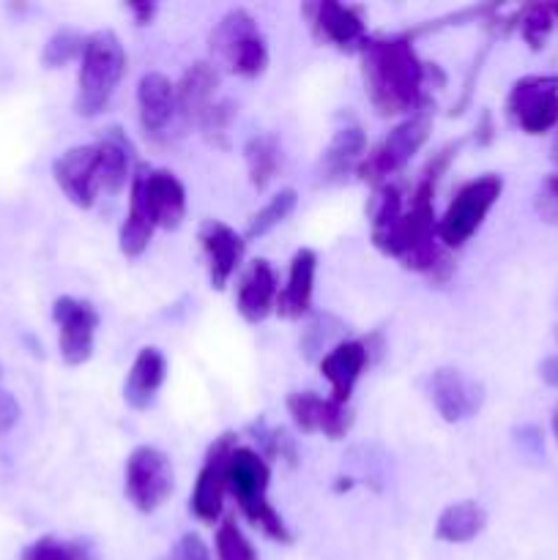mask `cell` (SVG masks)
Instances as JSON below:
<instances>
[{
	"mask_svg": "<svg viewBox=\"0 0 558 560\" xmlns=\"http://www.w3.org/2000/svg\"><path fill=\"white\" fill-rule=\"evenodd\" d=\"M460 145H449L441 156L425 170L421 180L416 184L410 202L405 206L397 186H377L372 197L370 217H372V244L383 255L394 257L410 271L427 273L430 279H446L449 262L443 252L441 238H438V219L432 197H435V184L446 170L452 153L457 156Z\"/></svg>",
	"mask_w": 558,
	"mask_h": 560,
	"instance_id": "6da1fadb",
	"label": "cell"
},
{
	"mask_svg": "<svg viewBox=\"0 0 558 560\" xmlns=\"http://www.w3.org/2000/svg\"><path fill=\"white\" fill-rule=\"evenodd\" d=\"M361 71L372 107L381 115L419 109L425 96L427 66L416 55L410 36L367 38L361 47Z\"/></svg>",
	"mask_w": 558,
	"mask_h": 560,
	"instance_id": "7a4b0ae2",
	"label": "cell"
},
{
	"mask_svg": "<svg viewBox=\"0 0 558 560\" xmlns=\"http://www.w3.org/2000/svg\"><path fill=\"white\" fill-rule=\"evenodd\" d=\"M268 481H271V470H268L266 459L252 448L235 446L228 459V492L255 528H260L268 539L279 541V545H290L293 536L268 501Z\"/></svg>",
	"mask_w": 558,
	"mask_h": 560,
	"instance_id": "3957f363",
	"label": "cell"
},
{
	"mask_svg": "<svg viewBox=\"0 0 558 560\" xmlns=\"http://www.w3.org/2000/svg\"><path fill=\"white\" fill-rule=\"evenodd\" d=\"M126 71V49L115 31H96L85 38L77 77V113L82 118H96L107 109L109 98L118 91Z\"/></svg>",
	"mask_w": 558,
	"mask_h": 560,
	"instance_id": "277c9868",
	"label": "cell"
},
{
	"mask_svg": "<svg viewBox=\"0 0 558 560\" xmlns=\"http://www.w3.org/2000/svg\"><path fill=\"white\" fill-rule=\"evenodd\" d=\"M211 49L219 63L241 77H260L268 66L266 36L246 9H230L211 33Z\"/></svg>",
	"mask_w": 558,
	"mask_h": 560,
	"instance_id": "5b68a950",
	"label": "cell"
},
{
	"mask_svg": "<svg viewBox=\"0 0 558 560\" xmlns=\"http://www.w3.org/2000/svg\"><path fill=\"white\" fill-rule=\"evenodd\" d=\"M503 178L496 173L479 175V178L468 180L460 186L454 200L449 202L446 213L438 219V238L449 249H460L468 244L476 235V230L485 224L487 213L492 211L498 200H501Z\"/></svg>",
	"mask_w": 558,
	"mask_h": 560,
	"instance_id": "8992f818",
	"label": "cell"
},
{
	"mask_svg": "<svg viewBox=\"0 0 558 560\" xmlns=\"http://www.w3.org/2000/svg\"><path fill=\"white\" fill-rule=\"evenodd\" d=\"M432 129V115L427 109H416L410 113L403 124L394 126L375 148L364 156V162L359 164V173L364 180L372 184H386L388 175L399 173L416 153L421 151V145L427 142Z\"/></svg>",
	"mask_w": 558,
	"mask_h": 560,
	"instance_id": "52a82bcc",
	"label": "cell"
},
{
	"mask_svg": "<svg viewBox=\"0 0 558 560\" xmlns=\"http://www.w3.org/2000/svg\"><path fill=\"white\" fill-rule=\"evenodd\" d=\"M175 474L167 454L156 446H137L126 459V498L142 514H153L173 495Z\"/></svg>",
	"mask_w": 558,
	"mask_h": 560,
	"instance_id": "ba28073f",
	"label": "cell"
},
{
	"mask_svg": "<svg viewBox=\"0 0 558 560\" xmlns=\"http://www.w3.org/2000/svg\"><path fill=\"white\" fill-rule=\"evenodd\" d=\"M509 118L525 135H545L558 126V74H528L507 96Z\"/></svg>",
	"mask_w": 558,
	"mask_h": 560,
	"instance_id": "9c48e42d",
	"label": "cell"
},
{
	"mask_svg": "<svg viewBox=\"0 0 558 560\" xmlns=\"http://www.w3.org/2000/svg\"><path fill=\"white\" fill-rule=\"evenodd\" d=\"M131 197L140 202L153 228L178 230L184 224L186 189L170 170H137L131 178Z\"/></svg>",
	"mask_w": 558,
	"mask_h": 560,
	"instance_id": "30bf717a",
	"label": "cell"
},
{
	"mask_svg": "<svg viewBox=\"0 0 558 560\" xmlns=\"http://www.w3.org/2000/svg\"><path fill=\"white\" fill-rule=\"evenodd\" d=\"M55 184L77 208H91L104 191L102 148L98 142L74 145L60 153L53 164Z\"/></svg>",
	"mask_w": 558,
	"mask_h": 560,
	"instance_id": "8fae6325",
	"label": "cell"
},
{
	"mask_svg": "<svg viewBox=\"0 0 558 560\" xmlns=\"http://www.w3.org/2000/svg\"><path fill=\"white\" fill-rule=\"evenodd\" d=\"M53 317L58 323L60 359L69 366L85 364L96 348L98 312L91 301L60 295L53 306Z\"/></svg>",
	"mask_w": 558,
	"mask_h": 560,
	"instance_id": "7c38bea8",
	"label": "cell"
},
{
	"mask_svg": "<svg viewBox=\"0 0 558 560\" xmlns=\"http://www.w3.org/2000/svg\"><path fill=\"white\" fill-rule=\"evenodd\" d=\"M425 392L438 416L449 424L474 419L485 405V386L460 370H435L425 381Z\"/></svg>",
	"mask_w": 558,
	"mask_h": 560,
	"instance_id": "4fadbf2b",
	"label": "cell"
},
{
	"mask_svg": "<svg viewBox=\"0 0 558 560\" xmlns=\"http://www.w3.org/2000/svg\"><path fill=\"white\" fill-rule=\"evenodd\" d=\"M235 448V435H222L208 448L206 463L197 474L195 492H191V512L202 523H217L222 514L224 492H228V459Z\"/></svg>",
	"mask_w": 558,
	"mask_h": 560,
	"instance_id": "5bb4252c",
	"label": "cell"
},
{
	"mask_svg": "<svg viewBox=\"0 0 558 560\" xmlns=\"http://www.w3.org/2000/svg\"><path fill=\"white\" fill-rule=\"evenodd\" d=\"M288 413L293 416L295 427L306 435H323L328 441H339L348 435L353 424V413L348 405H339L337 399H323L312 392H295L288 397Z\"/></svg>",
	"mask_w": 558,
	"mask_h": 560,
	"instance_id": "9a60e30c",
	"label": "cell"
},
{
	"mask_svg": "<svg viewBox=\"0 0 558 560\" xmlns=\"http://www.w3.org/2000/svg\"><path fill=\"white\" fill-rule=\"evenodd\" d=\"M197 238H200L202 252H206L208 279H211L213 288L222 290L235 273V268L241 266V260H244V235H239L230 224L219 222V219H208V222L200 224Z\"/></svg>",
	"mask_w": 558,
	"mask_h": 560,
	"instance_id": "2e32d148",
	"label": "cell"
},
{
	"mask_svg": "<svg viewBox=\"0 0 558 560\" xmlns=\"http://www.w3.org/2000/svg\"><path fill=\"white\" fill-rule=\"evenodd\" d=\"M312 27L321 38L339 49H361L367 42V22L361 9L345 3H334V0H323V3L306 5Z\"/></svg>",
	"mask_w": 558,
	"mask_h": 560,
	"instance_id": "e0dca14e",
	"label": "cell"
},
{
	"mask_svg": "<svg viewBox=\"0 0 558 560\" xmlns=\"http://www.w3.org/2000/svg\"><path fill=\"white\" fill-rule=\"evenodd\" d=\"M137 109H140V126L148 137H162L178 118V102H175V85L159 71L142 74L137 85Z\"/></svg>",
	"mask_w": 558,
	"mask_h": 560,
	"instance_id": "ac0fdd59",
	"label": "cell"
},
{
	"mask_svg": "<svg viewBox=\"0 0 558 560\" xmlns=\"http://www.w3.org/2000/svg\"><path fill=\"white\" fill-rule=\"evenodd\" d=\"M219 88V71L217 66L208 60H197L189 69L181 74L178 85H175V102H178V115L186 124H202L208 113H211Z\"/></svg>",
	"mask_w": 558,
	"mask_h": 560,
	"instance_id": "d6986e66",
	"label": "cell"
},
{
	"mask_svg": "<svg viewBox=\"0 0 558 560\" xmlns=\"http://www.w3.org/2000/svg\"><path fill=\"white\" fill-rule=\"evenodd\" d=\"M277 273L268 266V260H255L241 279L239 293H235V310L246 323H263L277 310Z\"/></svg>",
	"mask_w": 558,
	"mask_h": 560,
	"instance_id": "ffe728a7",
	"label": "cell"
},
{
	"mask_svg": "<svg viewBox=\"0 0 558 560\" xmlns=\"http://www.w3.org/2000/svg\"><path fill=\"white\" fill-rule=\"evenodd\" d=\"M367 361H370V353H367L364 342H356V339L334 345V348L323 355L321 372L328 381V386H332V399H337L339 405H348L361 372L367 370Z\"/></svg>",
	"mask_w": 558,
	"mask_h": 560,
	"instance_id": "44dd1931",
	"label": "cell"
},
{
	"mask_svg": "<svg viewBox=\"0 0 558 560\" xmlns=\"http://www.w3.org/2000/svg\"><path fill=\"white\" fill-rule=\"evenodd\" d=\"M167 381V361L159 348H142L124 383V399L131 410H148Z\"/></svg>",
	"mask_w": 558,
	"mask_h": 560,
	"instance_id": "7402d4cb",
	"label": "cell"
},
{
	"mask_svg": "<svg viewBox=\"0 0 558 560\" xmlns=\"http://www.w3.org/2000/svg\"><path fill=\"white\" fill-rule=\"evenodd\" d=\"M317 255L312 249H299L290 260L288 284L277 299V312L282 317H304L312 310V293H315Z\"/></svg>",
	"mask_w": 558,
	"mask_h": 560,
	"instance_id": "603a6c76",
	"label": "cell"
},
{
	"mask_svg": "<svg viewBox=\"0 0 558 560\" xmlns=\"http://www.w3.org/2000/svg\"><path fill=\"white\" fill-rule=\"evenodd\" d=\"M98 148H102V167H104V191L107 195H118L131 180V164H135V145L129 137L118 129L109 126L102 137H98Z\"/></svg>",
	"mask_w": 558,
	"mask_h": 560,
	"instance_id": "cb8c5ba5",
	"label": "cell"
},
{
	"mask_svg": "<svg viewBox=\"0 0 558 560\" xmlns=\"http://www.w3.org/2000/svg\"><path fill=\"white\" fill-rule=\"evenodd\" d=\"M367 156V137L359 126H342L334 131L326 153H323V173L328 180H339L353 173Z\"/></svg>",
	"mask_w": 558,
	"mask_h": 560,
	"instance_id": "d4e9b609",
	"label": "cell"
},
{
	"mask_svg": "<svg viewBox=\"0 0 558 560\" xmlns=\"http://www.w3.org/2000/svg\"><path fill=\"white\" fill-rule=\"evenodd\" d=\"M487 512L476 501L452 503L441 512L435 525V536L449 545H468L485 530Z\"/></svg>",
	"mask_w": 558,
	"mask_h": 560,
	"instance_id": "484cf974",
	"label": "cell"
},
{
	"mask_svg": "<svg viewBox=\"0 0 558 560\" xmlns=\"http://www.w3.org/2000/svg\"><path fill=\"white\" fill-rule=\"evenodd\" d=\"M246 170L255 189H266L282 167V145L274 135H255L244 145Z\"/></svg>",
	"mask_w": 558,
	"mask_h": 560,
	"instance_id": "4316f807",
	"label": "cell"
},
{
	"mask_svg": "<svg viewBox=\"0 0 558 560\" xmlns=\"http://www.w3.org/2000/svg\"><path fill=\"white\" fill-rule=\"evenodd\" d=\"M295 206H299V195H295V189L277 191V195H274L271 200H268L266 206H263L260 211L249 219L244 241H255V238H263L266 233H271L274 228H279V224H282L284 219L295 211Z\"/></svg>",
	"mask_w": 558,
	"mask_h": 560,
	"instance_id": "83f0119b",
	"label": "cell"
},
{
	"mask_svg": "<svg viewBox=\"0 0 558 560\" xmlns=\"http://www.w3.org/2000/svg\"><path fill=\"white\" fill-rule=\"evenodd\" d=\"M153 224L151 219H148V213L142 211L140 202L135 200V197H129V213H126V222L124 228H120V252H124L126 257H140L142 252L148 249V244H151L153 238Z\"/></svg>",
	"mask_w": 558,
	"mask_h": 560,
	"instance_id": "f1b7e54d",
	"label": "cell"
},
{
	"mask_svg": "<svg viewBox=\"0 0 558 560\" xmlns=\"http://www.w3.org/2000/svg\"><path fill=\"white\" fill-rule=\"evenodd\" d=\"M20 560H93V550L85 541L58 539V536H42L22 550Z\"/></svg>",
	"mask_w": 558,
	"mask_h": 560,
	"instance_id": "f546056e",
	"label": "cell"
},
{
	"mask_svg": "<svg viewBox=\"0 0 558 560\" xmlns=\"http://www.w3.org/2000/svg\"><path fill=\"white\" fill-rule=\"evenodd\" d=\"M82 49H85V36L71 27H60L49 36V42L44 44V52H42V63L47 69H60L66 66L69 60L82 58Z\"/></svg>",
	"mask_w": 558,
	"mask_h": 560,
	"instance_id": "4dcf8cb0",
	"label": "cell"
},
{
	"mask_svg": "<svg viewBox=\"0 0 558 560\" xmlns=\"http://www.w3.org/2000/svg\"><path fill=\"white\" fill-rule=\"evenodd\" d=\"M553 25H556V11H553V5L536 3L520 11V33H523V38L528 42V47H545Z\"/></svg>",
	"mask_w": 558,
	"mask_h": 560,
	"instance_id": "1f68e13d",
	"label": "cell"
},
{
	"mask_svg": "<svg viewBox=\"0 0 558 560\" xmlns=\"http://www.w3.org/2000/svg\"><path fill=\"white\" fill-rule=\"evenodd\" d=\"M217 560H257L252 541L230 520H224L217 530Z\"/></svg>",
	"mask_w": 558,
	"mask_h": 560,
	"instance_id": "d6a6232c",
	"label": "cell"
},
{
	"mask_svg": "<svg viewBox=\"0 0 558 560\" xmlns=\"http://www.w3.org/2000/svg\"><path fill=\"white\" fill-rule=\"evenodd\" d=\"M536 213L547 224H558V175H547L536 191Z\"/></svg>",
	"mask_w": 558,
	"mask_h": 560,
	"instance_id": "836d02e7",
	"label": "cell"
},
{
	"mask_svg": "<svg viewBox=\"0 0 558 560\" xmlns=\"http://www.w3.org/2000/svg\"><path fill=\"white\" fill-rule=\"evenodd\" d=\"M170 560H211L206 541L197 534H184L170 552Z\"/></svg>",
	"mask_w": 558,
	"mask_h": 560,
	"instance_id": "e575fe53",
	"label": "cell"
},
{
	"mask_svg": "<svg viewBox=\"0 0 558 560\" xmlns=\"http://www.w3.org/2000/svg\"><path fill=\"white\" fill-rule=\"evenodd\" d=\"M0 377H3V370H0ZM20 402L14 399V394L5 392L3 386H0V438L9 435L11 430H14V424L20 421Z\"/></svg>",
	"mask_w": 558,
	"mask_h": 560,
	"instance_id": "d590c367",
	"label": "cell"
},
{
	"mask_svg": "<svg viewBox=\"0 0 558 560\" xmlns=\"http://www.w3.org/2000/svg\"><path fill=\"white\" fill-rule=\"evenodd\" d=\"M542 381H545L547 386L558 388V355L545 359V364H542Z\"/></svg>",
	"mask_w": 558,
	"mask_h": 560,
	"instance_id": "8d00e7d4",
	"label": "cell"
},
{
	"mask_svg": "<svg viewBox=\"0 0 558 560\" xmlns=\"http://www.w3.org/2000/svg\"><path fill=\"white\" fill-rule=\"evenodd\" d=\"M129 9H131V14H135L137 25H148V22H151V16H153V11H156V5H153V3H131Z\"/></svg>",
	"mask_w": 558,
	"mask_h": 560,
	"instance_id": "74e56055",
	"label": "cell"
},
{
	"mask_svg": "<svg viewBox=\"0 0 558 560\" xmlns=\"http://www.w3.org/2000/svg\"><path fill=\"white\" fill-rule=\"evenodd\" d=\"M553 435H556V443H558V405L556 410H553Z\"/></svg>",
	"mask_w": 558,
	"mask_h": 560,
	"instance_id": "f35d334b",
	"label": "cell"
},
{
	"mask_svg": "<svg viewBox=\"0 0 558 560\" xmlns=\"http://www.w3.org/2000/svg\"><path fill=\"white\" fill-rule=\"evenodd\" d=\"M553 159L558 162V137H556V145H553Z\"/></svg>",
	"mask_w": 558,
	"mask_h": 560,
	"instance_id": "ab89813d",
	"label": "cell"
},
{
	"mask_svg": "<svg viewBox=\"0 0 558 560\" xmlns=\"http://www.w3.org/2000/svg\"><path fill=\"white\" fill-rule=\"evenodd\" d=\"M553 11H556V20H558V3H556V5H553Z\"/></svg>",
	"mask_w": 558,
	"mask_h": 560,
	"instance_id": "60d3db41",
	"label": "cell"
}]
</instances>
